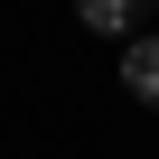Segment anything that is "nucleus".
<instances>
[{
    "mask_svg": "<svg viewBox=\"0 0 159 159\" xmlns=\"http://www.w3.org/2000/svg\"><path fill=\"white\" fill-rule=\"evenodd\" d=\"M122 84H131V103H150V112H159V38H140V28H131V47H122Z\"/></svg>",
    "mask_w": 159,
    "mask_h": 159,
    "instance_id": "obj_1",
    "label": "nucleus"
},
{
    "mask_svg": "<svg viewBox=\"0 0 159 159\" xmlns=\"http://www.w3.org/2000/svg\"><path fill=\"white\" fill-rule=\"evenodd\" d=\"M140 10H150V0H75V19L103 28V38H131V28H140Z\"/></svg>",
    "mask_w": 159,
    "mask_h": 159,
    "instance_id": "obj_2",
    "label": "nucleus"
},
{
    "mask_svg": "<svg viewBox=\"0 0 159 159\" xmlns=\"http://www.w3.org/2000/svg\"><path fill=\"white\" fill-rule=\"evenodd\" d=\"M150 10H159V0H150Z\"/></svg>",
    "mask_w": 159,
    "mask_h": 159,
    "instance_id": "obj_3",
    "label": "nucleus"
}]
</instances>
